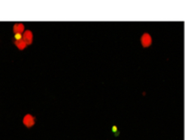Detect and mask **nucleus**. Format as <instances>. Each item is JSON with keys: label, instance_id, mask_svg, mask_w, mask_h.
<instances>
[{"label": "nucleus", "instance_id": "1", "mask_svg": "<svg viewBox=\"0 0 185 140\" xmlns=\"http://www.w3.org/2000/svg\"><path fill=\"white\" fill-rule=\"evenodd\" d=\"M23 123L27 127H32L35 123V117H33L31 114H27L24 117V119H23Z\"/></svg>", "mask_w": 185, "mask_h": 140}, {"label": "nucleus", "instance_id": "2", "mask_svg": "<svg viewBox=\"0 0 185 140\" xmlns=\"http://www.w3.org/2000/svg\"><path fill=\"white\" fill-rule=\"evenodd\" d=\"M22 39L26 44V45L31 44L32 42H33V34H32V32L30 30H26V32H24V34L22 35Z\"/></svg>", "mask_w": 185, "mask_h": 140}, {"label": "nucleus", "instance_id": "3", "mask_svg": "<svg viewBox=\"0 0 185 140\" xmlns=\"http://www.w3.org/2000/svg\"><path fill=\"white\" fill-rule=\"evenodd\" d=\"M141 43H142L144 47L150 46L151 44H152V37H151V35L149 34H147V33L144 34L142 35V37H141Z\"/></svg>", "mask_w": 185, "mask_h": 140}, {"label": "nucleus", "instance_id": "4", "mask_svg": "<svg viewBox=\"0 0 185 140\" xmlns=\"http://www.w3.org/2000/svg\"><path fill=\"white\" fill-rule=\"evenodd\" d=\"M13 30L15 34H22L25 30V26L22 23H17L14 26Z\"/></svg>", "mask_w": 185, "mask_h": 140}, {"label": "nucleus", "instance_id": "5", "mask_svg": "<svg viewBox=\"0 0 185 140\" xmlns=\"http://www.w3.org/2000/svg\"><path fill=\"white\" fill-rule=\"evenodd\" d=\"M15 44H16V46H17L19 50H24V49L27 46L26 44L24 42L23 39L18 40V41H15Z\"/></svg>", "mask_w": 185, "mask_h": 140}, {"label": "nucleus", "instance_id": "6", "mask_svg": "<svg viewBox=\"0 0 185 140\" xmlns=\"http://www.w3.org/2000/svg\"><path fill=\"white\" fill-rule=\"evenodd\" d=\"M14 38H15V41L21 40V39H22V34H15Z\"/></svg>", "mask_w": 185, "mask_h": 140}]
</instances>
